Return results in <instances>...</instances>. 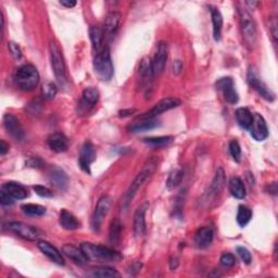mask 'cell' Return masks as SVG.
<instances>
[{
    "label": "cell",
    "mask_w": 278,
    "mask_h": 278,
    "mask_svg": "<svg viewBox=\"0 0 278 278\" xmlns=\"http://www.w3.org/2000/svg\"><path fill=\"white\" fill-rule=\"evenodd\" d=\"M80 249L84 252L88 261L96 262H118L122 259V256L113 249L104 247L101 245H95L91 242H83Z\"/></svg>",
    "instance_id": "obj_1"
},
{
    "label": "cell",
    "mask_w": 278,
    "mask_h": 278,
    "mask_svg": "<svg viewBox=\"0 0 278 278\" xmlns=\"http://www.w3.org/2000/svg\"><path fill=\"white\" fill-rule=\"evenodd\" d=\"M156 166H158V159L151 158V159H149V161L147 162V164L144 165L143 169L137 174V176L134 178V181L132 182L129 189H127L125 199L123 201L125 210L129 208L132 200L134 199V197L136 196L139 189L142 187V185L152 176V174L154 173Z\"/></svg>",
    "instance_id": "obj_2"
},
{
    "label": "cell",
    "mask_w": 278,
    "mask_h": 278,
    "mask_svg": "<svg viewBox=\"0 0 278 278\" xmlns=\"http://www.w3.org/2000/svg\"><path fill=\"white\" fill-rule=\"evenodd\" d=\"M39 73L33 65H24L15 71L14 80L20 89L24 91L33 90L39 83Z\"/></svg>",
    "instance_id": "obj_3"
},
{
    "label": "cell",
    "mask_w": 278,
    "mask_h": 278,
    "mask_svg": "<svg viewBox=\"0 0 278 278\" xmlns=\"http://www.w3.org/2000/svg\"><path fill=\"white\" fill-rule=\"evenodd\" d=\"M94 70L97 76L101 80H110L112 78L114 69L108 46H104L102 50L96 54L94 59Z\"/></svg>",
    "instance_id": "obj_4"
},
{
    "label": "cell",
    "mask_w": 278,
    "mask_h": 278,
    "mask_svg": "<svg viewBox=\"0 0 278 278\" xmlns=\"http://www.w3.org/2000/svg\"><path fill=\"white\" fill-rule=\"evenodd\" d=\"M239 19H240V30L243 40L249 49H252L257 44V24L254 22L252 15L248 12L247 9H238Z\"/></svg>",
    "instance_id": "obj_5"
},
{
    "label": "cell",
    "mask_w": 278,
    "mask_h": 278,
    "mask_svg": "<svg viewBox=\"0 0 278 278\" xmlns=\"http://www.w3.org/2000/svg\"><path fill=\"white\" fill-rule=\"evenodd\" d=\"M49 52H50V61L51 67L54 70L55 76L58 82L61 85L67 82V67L65 62V58L62 55L61 48L55 42H51L49 45Z\"/></svg>",
    "instance_id": "obj_6"
},
{
    "label": "cell",
    "mask_w": 278,
    "mask_h": 278,
    "mask_svg": "<svg viewBox=\"0 0 278 278\" xmlns=\"http://www.w3.org/2000/svg\"><path fill=\"white\" fill-rule=\"evenodd\" d=\"M247 82L261 97L264 98L265 100L271 102L275 100V94L269 88L268 85L263 82L262 78L260 76L258 69L254 66H250L248 69Z\"/></svg>",
    "instance_id": "obj_7"
},
{
    "label": "cell",
    "mask_w": 278,
    "mask_h": 278,
    "mask_svg": "<svg viewBox=\"0 0 278 278\" xmlns=\"http://www.w3.org/2000/svg\"><path fill=\"white\" fill-rule=\"evenodd\" d=\"M111 208V197L108 195L101 196L97 202L94 214L91 217V227L95 231H99L104 218L108 215Z\"/></svg>",
    "instance_id": "obj_8"
},
{
    "label": "cell",
    "mask_w": 278,
    "mask_h": 278,
    "mask_svg": "<svg viewBox=\"0 0 278 278\" xmlns=\"http://www.w3.org/2000/svg\"><path fill=\"white\" fill-rule=\"evenodd\" d=\"M178 106H181V100H179L178 98L167 97V98H164V99L160 100L151 110H150V111L140 115V117H139L138 119L139 120L154 119V118L158 117V115L164 113L166 111H169V110L175 109Z\"/></svg>",
    "instance_id": "obj_9"
},
{
    "label": "cell",
    "mask_w": 278,
    "mask_h": 278,
    "mask_svg": "<svg viewBox=\"0 0 278 278\" xmlns=\"http://www.w3.org/2000/svg\"><path fill=\"white\" fill-rule=\"evenodd\" d=\"M3 126L8 134L16 141H22L25 137V132L21 124L20 120L15 115L5 113L3 115Z\"/></svg>",
    "instance_id": "obj_10"
},
{
    "label": "cell",
    "mask_w": 278,
    "mask_h": 278,
    "mask_svg": "<svg viewBox=\"0 0 278 278\" xmlns=\"http://www.w3.org/2000/svg\"><path fill=\"white\" fill-rule=\"evenodd\" d=\"M8 228L13 231L17 236L22 237L23 239H26L28 241L38 240L40 237V230L32 225L25 224L23 222H11L8 225Z\"/></svg>",
    "instance_id": "obj_11"
},
{
    "label": "cell",
    "mask_w": 278,
    "mask_h": 278,
    "mask_svg": "<svg viewBox=\"0 0 278 278\" xmlns=\"http://www.w3.org/2000/svg\"><path fill=\"white\" fill-rule=\"evenodd\" d=\"M248 131H250L251 136L257 141H263L269 137L268 124H266L265 119L259 113H254L252 115V123Z\"/></svg>",
    "instance_id": "obj_12"
},
{
    "label": "cell",
    "mask_w": 278,
    "mask_h": 278,
    "mask_svg": "<svg viewBox=\"0 0 278 278\" xmlns=\"http://www.w3.org/2000/svg\"><path fill=\"white\" fill-rule=\"evenodd\" d=\"M216 88L218 90L222 91V94L224 96V99L230 104H236L239 100L238 94L235 89L234 80L231 77H222L219 78L216 84Z\"/></svg>",
    "instance_id": "obj_13"
},
{
    "label": "cell",
    "mask_w": 278,
    "mask_h": 278,
    "mask_svg": "<svg viewBox=\"0 0 278 278\" xmlns=\"http://www.w3.org/2000/svg\"><path fill=\"white\" fill-rule=\"evenodd\" d=\"M96 160V148L90 141H85L80 148L78 164L80 169L87 174H90V165Z\"/></svg>",
    "instance_id": "obj_14"
},
{
    "label": "cell",
    "mask_w": 278,
    "mask_h": 278,
    "mask_svg": "<svg viewBox=\"0 0 278 278\" xmlns=\"http://www.w3.org/2000/svg\"><path fill=\"white\" fill-rule=\"evenodd\" d=\"M167 54H169V48H167V44L165 42H160L156 47L155 55L153 57V60L151 61L152 65V71L154 76H158L162 72L164 71L166 60H167Z\"/></svg>",
    "instance_id": "obj_15"
},
{
    "label": "cell",
    "mask_w": 278,
    "mask_h": 278,
    "mask_svg": "<svg viewBox=\"0 0 278 278\" xmlns=\"http://www.w3.org/2000/svg\"><path fill=\"white\" fill-rule=\"evenodd\" d=\"M149 208L148 202H143L141 206L136 210L134 214V223H133V229H134L135 237H142L146 234V213Z\"/></svg>",
    "instance_id": "obj_16"
},
{
    "label": "cell",
    "mask_w": 278,
    "mask_h": 278,
    "mask_svg": "<svg viewBox=\"0 0 278 278\" xmlns=\"http://www.w3.org/2000/svg\"><path fill=\"white\" fill-rule=\"evenodd\" d=\"M225 183H226V176H225V172L222 169V167H218L215 175H214L213 181L210 185V187H208V190L207 193V197H208V199H214L221 195V193L224 189L225 186Z\"/></svg>",
    "instance_id": "obj_17"
},
{
    "label": "cell",
    "mask_w": 278,
    "mask_h": 278,
    "mask_svg": "<svg viewBox=\"0 0 278 278\" xmlns=\"http://www.w3.org/2000/svg\"><path fill=\"white\" fill-rule=\"evenodd\" d=\"M37 247L46 257L52 261V262L58 265H65V259H63L62 254L55 246H52L51 243L45 240H39L37 243Z\"/></svg>",
    "instance_id": "obj_18"
},
{
    "label": "cell",
    "mask_w": 278,
    "mask_h": 278,
    "mask_svg": "<svg viewBox=\"0 0 278 278\" xmlns=\"http://www.w3.org/2000/svg\"><path fill=\"white\" fill-rule=\"evenodd\" d=\"M121 17L122 15L118 11H112V12L107 14L103 23V33L109 38H112L115 33L118 32L121 23Z\"/></svg>",
    "instance_id": "obj_19"
},
{
    "label": "cell",
    "mask_w": 278,
    "mask_h": 278,
    "mask_svg": "<svg viewBox=\"0 0 278 278\" xmlns=\"http://www.w3.org/2000/svg\"><path fill=\"white\" fill-rule=\"evenodd\" d=\"M139 78H140V83L143 85V88H149L151 86V80L153 75L152 71V65L149 58H143L141 60L140 65H139Z\"/></svg>",
    "instance_id": "obj_20"
},
{
    "label": "cell",
    "mask_w": 278,
    "mask_h": 278,
    "mask_svg": "<svg viewBox=\"0 0 278 278\" xmlns=\"http://www.w3.org/2000/svg\"><path fill=\"white\" fill-rule=\"evenodd\" d=\"M49 181L56 188L60 190H66L69 186V177L67 173L59 167H52L49 171Z\"/></svg>",
    "instance_id": "obj_21"
},
{
    "label": "cell",
    "mask_w": 278,
    "mask_h": 278,
    "mask_svg": "<svg viewBox=\"0 0 278 278\" xmlns=\"http://www.w3.org/2000/svg\"><path fill=\"white\" fill-rule=\"evenodd\" d=\"M213 237L214 233L212 227H210V226H204V227H200L197 230L195 236V242L198 248L206 249L212 243Z\"/></svg>",
    "instance_id": "obj_22"
},
{
    "label": "cell",
    "mask_w": 278,
    "mask_h": 278,
    "mask_svg": "<svg viewBox=\"0 0 278 278\" xmlns=\"http://www.w3.org/2000/svg\"><path fill=\"white\" fill-rule=\"evenodd\" d=\"M48 146L52 151L57 153L65 152L67 151L69 147L68 138L63 134H61V133H56V134H52L48 138Z\"/></svg>",
    "instance_id": "obj_23"
},
{
    "label": "cell",
    "mask_w": 278,
    "mask_h": 278,
    "mask_svg": "<svg viewBox=\"0 0 278 278\" xmlns=\"http://www.w3.org/2000/svg\"><path fill=\"white\" fill-rule=\"evenodd\" d=\"M62 251L69 259H71L74 263H76L78 265H84L88 262V259L86 258V256L80 248L78 249L73 245H66L63 246Z\"/></svg>",
    "instance_id": "obj_24"
},
{
    "label": "cell",
    "mask_w": 278,
    "mask_h": 278,
    "mask_svg": "<svg viewBox=\"0 0 278 278\" xmlns=\"http://www.w3.org/2000/svg\"><path fill=\"white\" fill-rule=\"evenodd\" d=\"M1 189L7 191V193L12 197L14 200H22V199H25L27 197V190L25 189L24 186H22V185L19 183L8 182L3 184Z\"/></svg>",
    "instance_id": "obj_25"
},
{
    "label": "cell",
    "mask_w": 278,
    "mask_h": 278,
    "mask_svg": "<svg viewBox=\"0 0 278 278\" xmlns=\"http://www.w3.org/2000/svg\"><path fill=\"white\" fill-rule=\"evenodd\" d=\"M228 188L230 194L236 199H243L247 195L245 184H243L242 179L238 176H233L229 179Z\"/></svg>",
    "instance_id": "obj_26"
},
{
    "label": "cell",
    "mask_w": 278,
    "mask_h": 278,
    "mask_svg": "<svg viewBox=\"0 0 278 278\" xmlns=\"http://www.w3.org/2000/svg\"><path fill=\"white\" fill-rule=\"evenodd\" d=\"M89 37H90L91 45H92V48H94V50H96L97 52L102 50V48L104 47L103 28H101L99 25H91L89 27Z\"/></svg>",
    "instance_id": "obj_27"
},
{
    "label": "cell",
    "mask_w": 278,
    "mask_h": 278,
    "mask_svg": "<svg viewBox=\"0 0 278 278\" xmlns=\"http://www.w3.org/2000/svg\"><path fill=\"white\" fill-rule=\"evenodd\" d=\"M211 17L213 24V37L215 42H218L222 37V28H223V16L219 12V10L215 7H211Z\"/></svg>",
    "instance_id": "obj_28"
},
{
    "label": "cell",
    "mask_w": 278,
    "mask_h": 278,
    "mask_svg": "<svg viewBox=\"0 0 278 278\" xmlns=\"http://www.w3.org/2000/svg\"><path fill=\"white\" fill-rule=\"evenodd\" d=\"M87 275L90 277H100V278H115L120 277V273L114 270L113 268H109V266H97V268H92L87 273Z\"/></svg>",
    "instance_id": "obj_29"
},
{
    "label": "cell",
    "mask_w": 278,
    "mask_h": 278,
    "mask_svg": "<svg viewBox=\"0 0 278 278\" xmlns=\"http://www.w3.org/2000/svg\"><path fill=\"white\" fill-rule=\"evenodd\" d=\"M161 125L159 121H154L152 119L150 120H140L139 122H135L134 124L130 126V132L132 133H141V132H147L151 131L153 129H156Z\"/></svg>",
    "instance_id": "obj_30"
},
{
    "label": "cell",
    "mask_w": 278,
    "mask_h": 278,
    "mask_svg": "<svg viewBox=\"0 0 278 278\" xmlns=\"http://www.w3.org/2000/svg\"><path fill=\"white\" fill-rule=\"evenodd\" d=\"M60 224L67 230H74L79 227V222L71 212L62 210L60 213Z\"/></svg>",
    "instance_id": "obj_31"
},
{
    "label": "cell",
    "mask_w": 278,
    "mask_h": 278,
    "mask_svg": "<svg viewBox=\"0 0 278 278\" xmlns=\"http://www.w3.org/2000/svg\"><path fill=\"white\" fill-rule=\"evenodd\" d=\"M122 233H123V224H122L118 218L113 219L110 225L109 229V240L112 245L117 246L120 243L122 238Z\"/></svg>",
    "instance_id": "obj_32"
},
{
    "label": "cell",
    "mask_w": 278,
    "mask_h": 278,
    "mask_svg": "<svg viewBox=\"0 0 278 278\" xmlns=\"http://www.w3.org/2000/svg\"><path fill=\"white\" fill-rule=\"evenodd\" d=\"M252 113L247 108H239L236 110V120L243 130H249L252 123Z\"/></svg>",
    "instance_id": "obj_33"
},
{
    "label": "cell",
    "mask_w": 278,
    "mask_h": 278,
    "mask_svg": "<svg viewBox=\"0 0 278 278\" xmlns=\"http://www.w3.org/2000/svg\"><path fill=\"white\" fill-rule=\"evenodd\" d=\"M99 90L95 87H88L83 91L82 102L87 107H92L99 100Z\"/></svg>",
    "instance_id": "obj_34"
},
{
    "label": "cell",
    "mask_w": 278,
    "mask_h": 278,
    "mask_svg": "<svg viewBox=\"0 0 278 278\" xmlns=\"http://www.w3.org/2000/svg\"><path fill=\"white\" fill-rule=\"evenodd\" d=\"M236 218L238 225L241 226V227H245V226L251 221L252 211L246 206H239Z\"/></svg>",
    "instance_id": "obj_35"
},
{
    "label": "cell",
    "mask_w": 278,
    "mask_h": 278,
    "mask_svg": "<svg viewBox=\"0 0 278 278\" xmlns=\"http://www.w3.org/2000/svg\"><path fill=\"white\" fill-rule=\"evenodd\" d=\"M22 211L30 216H43L46 213V208L40 205L26 204L21 207Z\"/></svg>",
    "instance_id": "obj_36"
},
{
    "label": "cell",
    "mask_w": 278,
    "mask_h": 278,
    "mask_svg": "<svg viewBox=\"0 0 278 278\" xmlns=\"http://www.w3.org/2000/svg\"><path fill=\"white\" fill-rule=\"evenodd\" d=\"M174 140L172 136H160V137H149L144 138L143 142L152 147H164L170 144Z\"/></svg>",
    "instance_id": "obj_37"
},
{
    "label": "cell",
    "mask_w": 278,
    "mask_h": 278,
    "mask_svg": "<svg viewBox=\"0 0 278 278\" xmlns=\"http://www.w3.org/2000/svg\"><path fill=\"white\" fill-rule=\"evenodd\" d=\"M183 178H184V172L182 170L179 169L174 170L169 175V178H167V182H166L167 188L169 189L176 188L183 181Z\"/></svg>",
    "instance_id": "obj_38"
},
{
    "label": "cell",
    "mask_w": 278,
    "mask_h": 278,
    "mask_svg": "<svg viewBox=\"0 0 278 278\" xmlns=\"http://www.w3.org/2000/svg\"><path fill=\"white\" fill-rule=\"evenodd\" d=\"M42 92H43V96L45 99H54L58 92L57 85L52 82H46L43 85Z\"/></svg>",
    "instance_id": "obj_39"
},
{
    "label": "cell",
    "mask_w": 278,
    "mask_h": 278,
    "mask_svg": "<svg viewBox=\"0 0 278 278\" xmlns=\"http://www.w3.org/2000/svg\"><path fill=\"white\" fill-rule=\"evenodd\" d=\"M229 152H230V155L233 156V159L236 161V162H240L241 160V148H240V144L239 142L236 140V139H234V140H231L229 142Z\"/></svg>",
    "instance_id": "obj_40"
},
{
    "label": "cell",
    "mask_w": 278,
    "mask_h": 278,
    "mask_svg": "<svg viewBox=\"0 0 278 278\" xmlns=\"http://www.w3.org/2000/svg\"><path fill=\"white\" fill-rule=\"evenodd\" d=\"M33 189L35 193L39 197H43V198H51V197L54 196V194H52V191L49 188L42 186V185H35V186H33Z\"/></svg>",
    "instance_id": "obj_41"
},
{
    "label": "cell",
    "mask_w": 278,
    "mask_h": 278,
    "mask_svg": "<svg viewBox=\"0 0 278 278\" xmlns=\"http://www.w3.org/2000/svg\"><path fill=\"white\" fill-rule=\"evenodd\" d=\"M221 264L225 268H233L236 264V258L231 253H224L221 257Z\"/></svg>",
    "instance_id": "obj_42"
},
{
    "label": "cell",
    "mask_w": 278,
    "mask_h": 278,
    "mask_svg": "<svg viewBox=\"0 0 278 278\" xmlns=\"http://www.w3.org/2000/svg\"><path fill=\"white\" fill-rule=\"evenodd\" d=\"M8 48H9L10 54L12 55V57L14 58L15 60L21 59V58H22V50H21L19 45L14 43V42H9L8 43Z\"/></svg>",
    "instance_id": "obj_43"
},
{
    "label": "cell",
    "mask_w": 278,
    "mask_h": 278,
    "mask_svg": "<svg viewBox=\"0 0 278 278\" xmlns=\"http://www.w3.org/2000/svg\"><path fill=\"white\" fill-rule=\"evenodd\" d=\"M237 253L239 254V257L241 258V260L246 264H250L251 263V261H252L251 253H250V251L248 250L247 248H245V247H238V248H237Z\"/></svg>",
    "instance_id": "obj_44"
},
{
    "label": "cell",
    "mask_w": 278,
    "mask_h": 278,
    "mask_svg": "<svg viewBox=\"0 0 278 278\" xmlns=\"http://www.w3.org/2000/svg\"><path fill=\"white\" fill-rule=\"evenodd\" d=\"M13 202H14V199L11 197L7 191L1 189V191H0V204H1L2 206H11V205H13Z\"/></svg>",
    "instance_id": "obj_45"
},
{
    "label": "cell",
    "mask_w": 278,
    "mask_h": 278,
    "mask_svg": "<svg viewBox=\"0 0 278 278\" xmlns=\"http://www.w3.org/2000/svg\"><path fill=\"white\" fill-rule=\"evenodd\" d=\"M270 28H271V33H272V36H273L274 39V43H276L277 40V21L276 19L272 20V22L270 23Z\"/></svg>",
    "instance_id": "obj_46"
},
{
    "label": "cell",
    "mask_w": 278,
    "mask_h": 278,
    "mask_svg": "<svg viewBox=\"0 0 278 278\" xmlns=\"http://www.w3.org/2000/svg\"><path fill=\"white\" fill-rule=\"evenodd\" d=\"M182 70H183V63L181 60H175L173 63V72L174 74H176L178 75L179 73L182 72Z\"/></svg>",
    "instance_id": "obj_47"
},
{
    "label": "cell",
    "mask_w": 278,
    "mask_h": 278,
    "mask_svg": "<svg viewBox=\"0 0 278 278\" xmlns=\"http://www.w3.org/2000/svg\"><path fill=\"white\" fill-rule=\"evenodd\" d=\"M9 143L5 142L4 140H0V154L5 155L9 151Z\"/></svg>",
    "instance_id": "obj_48"
},
{
    "label": "cell",
    "mask_w": 278,
    "mask_h": 278,
    "mask_svg": "<svg viewBox=\"0 0 278 278\" xmlns=\"http://www.w3.org/2000/svg\"><path fill=\"white\" fill-rule=\"evenodd\" d=\"M60 4L66 8H73L76 5V1L75 0H61Z\"/></svg>",
    "instance_id": "obj_49"
},
{
    "label": "cell",
    "mask_w": 278,
    "mask_h": 278,
    "mask_svg": "<svg viewBox=\"0 0 278 278\" xmlns=\"http://www.w3.org/2000/svg\"><path fill=\"white\" fill-rule=\"evenodd\" d=\"M27 164L32 167H40L42 166V161L39 159H30L27 161Z\"/></svg>",
    "instance_id": "obj_50"
},
{
    "label": "cell",
    "mask_w": 278,
    "mask_h": 278,
    "mask_svg": "<svg viewBox=\"0 0 278 278\" xmlns=\"http://www.w3.org/2000/svg\"><path fill=\"white\" fill-rule=\"evenodd\" d=\"M133 112H135L134 109H129V110H122L120 111V117L121 118H124V117H129V115H132Z\"/></svg>",
    "instance_id": "obj_51"
},
{
    "label": "cell",
    "mask_w": 278,
    "mask_h": 278,
    "mask_svg": "<svg viewBox=\"0 0 278 278\" xmlns=\"http://www.w3.org/2000/svg\"><path fill=\"white\" fill-rule=\"evenodd\" d=\"M268 193L272 194V195H276L277 194V184L274 182V183H272L270 186H269V189H268Z\"/></svg>",
    "instance_id": "obj_52"
},
{
    "label": "cell",
    "mask_w": 278,
    "mask_h": 278,
    "mask_svg": "<svg viewBox=\"0 0 278 278\" xmlns=\"http://www.w3.org/2000/svg\"><path fill=\"white\" fill-rule=\"evenodd\" d=\"M140 269H141V263H140V262L133 263V264L131 265V268H130L131 272H132V271H135V273H137V272L140 271Z\"/></svg>",
    "instance_id": "obj_53"
},
{
    "label": "cell",
    "mask_w": 278,
    "mask_h": 278,
    "mask_svg": "<svg viewBox=\"0 0 278 278\" xmlns=\"http://www.w3.org/2000/svg\"><path fill=\"white\" fill-rule=\"evenodd\" d=\"M177 266H178V260L176 258H172L170 261L171 270H176Z\"/></svg>",
    "instance_id": "obj_54"
},
{
    "label": "cell",
    "mask_w": 278,
    "mask_h": 278,
    "mask_svg": "<svg viewBox=\"0 0 278 278\" xmlns=\"http://www.w3.org/2000/svg\"><path fill=\"white\" fill-rule=\"evenodd\" d=\"M246 4L250 9H256L258 5H260V2L259 1H246Z\"/></svg>",
    "instance_id": "obj_55"
}]
</instances>
